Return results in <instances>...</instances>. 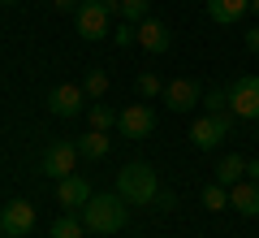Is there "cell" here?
Masks as SVG:
<instances>
[{"instance_id":"9","label":"cell","mask_w":259,"mask_h":238,"mask_svg":"<svg viewBox=\"0 0 259 238\" xmlns=\"http://www.w3.org/2000/svg\"><path fill=\"white\" fill-rule=\"evenodd\" d=\"M117 130L125 139H147L151 130H156V113H151V104L147 100H143V104H125L121 117H117Z\"/></svg>"},{"instance_id":"6","label":"cell","mask_w":259,"mask_h":238,"mask_svg":"<svg viewBox=\"0 0 259 238\" xmlns=\"http://www.w3.org/2000/svg\"><path fill=\"white\" fill-rule=\"evenodd\" d=\"M78 143H69V139H56V143L44 147V160H39V169H44V178H52V182H61V178L78 174Z\"/></svg>"},{"instance_id":"2","label":"cell","mask_w":259,"mask_h":238,"mask_svg":"<svg viewBox=\"0 0 259 238\" xmlns=\"http://www.w3.org/2000/svg\"><path fill=\"white\" fill-rule=\"evenodd\" d=\"M117 195L130 203V208H151L160 195V178L151 165H143V160H130L125 169L117 174Z\"/></svg>"},{"instance_id":"10","label":"cell","mask_w":259,"mask_h":238,"mask_svg":"<svg viewBox=\"0 0 259 238\" xmlns=\"http://www.w3.org/2000/svg\"><path fill=\"white\" fill-rule=\"evenodd\" d=\"M164 104L173 113H190V109L203 104V87L194 78H173V83H164Z\"/></svg>"},{"instance_id":"15","label":"cell","mask_w":259,"mask_h":238,"mask_svg":"<svg viewBox=\"0 0 259 238\" xmlns=\"http://www.w3.org/2000/svg\"><path fill=\"white\" fill-rule=\"evenodd\" d=\"M112 147V139L104 134V130H87L82 139H78V152H82V160H104Z\"/></svg>"},{"instance_id":"21","label":"cell","mask_w":259,"mask_h":238,"mask_svg":"<svg viewBox=\"0 0 259 238\" xmlns=\"http://www.w3.org/2000/svg\"><path fill=\"white\" fill-rule=\"evenodd\" d=\"M121 18L139 26L143 18H151V0H121Z\"/></svg>"},{"instance_id":"14","label":"cell","mask_w":259,"mask_h":238,"mask_svg":"<svg viewBox=\"0 0 259 238\" xmlns=\"http://www.w3.org/2000/svg\"><path fill=\"white\" fill-rule=\"evenodd\" d=\"M229 208H238L242 217H259V182L242 178V182L229 186Z\"/></svg>"},{"instance_id":"20","label":"cell","mask_w":259,"mask_h":238,"mask_svg":"<svg viewBox=\"0 0 259 238\" xmlns=\"http://www.w3.org/2000/svg\"><path fill=\"white\" fill-rule=\"evenodd\" d=\"M82 91H87V100H104V95H108V74L104 70H91L82 78Z\"/></svg>"},{"instance_id":"12","label":"cell","mask_w":259,"mask_h":238,"mask_svg":"<svg viewBox=\"0 0 259 238\" xmlns=\"http://www.w3.org/2000/svg\"><path fill=\"white\" fill-rule=\"evenodd\" d=\"M87 199H91V182H87V178L69 174V178H61V182H56V203H61L65 212H82Z\"/></svg>"},{"instance_id":"7","label":"cell","mask_w":259,"mask_h":238,"mask_svg":"<svg viewBox=\"0 0 259 238\" xmlns=\"http://www.w3.org/2000/svg\"><path fill=\"white\" fill-rule=\"evenodd\" d=\"M91 104H87V91L82 83H56L52 91H48V113L52 117H78V113H87Z\"/></svg>"},{"instance_id":"22","label":"cell","mask_w":259,"mask_h":238,"mask_svg":"<svg viewBox=\"0 0 259 238\" xmlns=\"http://www.w3.org/2000/svg\"><path fill=\"white\" fill-rule=\"evenodd\" d=\"M134 87H139V95H143V100H156V95H164V78H156V74H139V83H134Z\"/></svg>"},{"instance_id":"18","label":"cell","mask_w":259,"mask_h":238,"mask_svg":"<svg viewBox=\"0 0 259 238\" xmlns=\"http://www.w3.org/2000/svg\"><path fill=\"white\" fill-rule=\"evenodd\" d=\"M199 199H203L207 212H225V208H229V186H225V182H207Z\"/></svg>"},{"instance_id":"1","label":"cell","mask_w":259,"mask_h":238,"mask_svg":"<svg viewBox=\"0 0 259 238\" xmlns=\"http://www.w3.org/2000/svg\"><path fill=\"white\" fill-rule=\"evenodd\" d=\"M78 217H82L87 234L108 238V234H117V229H125V221H130V203L121 199V195H91V199H87V208L78 212Z\"/></svg>"},{"instance_id":"28","label":"cell","mask_w":259,"mask_h":238,"mask_svg":"<svg viewBox=\"0 0 259 238\" xmlns=\"http://www.w3.org/2000/svg\"><path fill=\"white\" fill-rule=\"evenodd\" d=\"M246 178H250V182H259V160H246Z\"/></svg>"},{"instance_id":"23","label":"cell","mask_w":259,"mask_h":238,"mask_svg":"<svg viewBox=\"0 0 259 238\" xmlns=\"http://www.w3.org/2000/svg\"><path fill=\"white\" fill-rule=\"evenodd\" d=\"M112 39H117V48H130V44H139V26L121 18L117 26H112Z\"/></svg>"},{"instance_id":"26","label":"cell","mask_w":259,"mask_h":238,"mask_svg":"<svg viewBox=\"0 0 259 238\" xmlns=\"http://www.w3.org/2000/svg\"><path fill=\"white\" fill-rule=\"evenodd\" d=\"M246 48L259 56V26H250V30H246Z\"/></svg>"},{"instance_id":"13","label":"cell","mask_w":259,"mask_h":238,"mask_svg":"<svg viewBox=\"0 0 259 238\" xmlns=\"http://www.w3.org/2000/svg\"><path fill=\"white\" fill-rule=\"evenodd\" d=\"M250 13V0H207V18L216 26H238Z\"/></svg>"},{"instance_id":"31","label":"cell","mask_w":259,"mask_h":238,"mask_svg":"<svg viewBox=\"0 0 259 238\" xmlns=\"http://www.w3.org/2000/svg\"><path fill=\"white\" fill-rule=\"evenodd\" d=\"M0 238H9V234H0Z\"/></svg>"},{"instance_id":"29","label":"cell","mask_w":259,"mask_h":238,"mask_svg":"<svg viewBox=\"0 0 259 238\" xmlns=\"http://www.w3.org/2000/svg\"><path fill=\"white\" fill-rule=\"evenodd\" d=\"M250 13H255V18H259V0H250Z\"/></svg>"},{"instance_id":"16","label":"cell","mask_w":259,"mask_h":238,"mask_svg":"<svg viewBox=\"0 0 259 238\" xmlns=\"http://www.w3.org/2000/svg\"><path fill=\"white\" fill-rule=\"evenodd\" d=\"M48 238H87V225L78 212H61L52 221V229H48Z\"/></svg>"},{"instance_id":"30","label":"cell","mask_w":259,"mask_h":238,"mask_svg":"<svg viewBox=\"0 0 259 238\" xmlns=\"http://www.w3.org/2000/svg\"><path fill=\"white\" fill-rule=\"evenodd\" d=\"M0 5H18V0H0Z\"/></svg>"},{"instance_id":"11","label":"cell","mask_w":259,"mask_h":238,"mask_svg":"<svg viewBox=\"0 0 259 238\" xmlns=\"http://www.w3.org/2000/svg\"><path fill=\"white\" fill-rule=\"evenodd\" d=\"M139 48L151 52V56H164L168 48H173V30H168L160 18H143L139 22Z\"/></svg>"},{"instance_id":"8","label":"cell","mask_w":259,"mask_h":238,"mask_svg":"<svg viewBox=\"0 0 259 238\" xmlns=\"http://www.w3.org/2000/svg\"><path fill=\"white\" fill-rule=\"evenodd\" d=\"M35 203L30 199H13L9 208L0 212V234H9V238H26V234H35Z\"/></svg>"},{"instance_id":"27","label":"cell","mask_w":259,"mask_h":238,"mask_svg":"<svg viewBox=\"0 0 259 238\" xmlns=\"http://www.w3.org/2000/svg\"><path fill=\"white\" fill-rule=\"evenodd\" d=\"M52 5H56L61 13H78V5H82V0H52Z\"/></svg>"},{"instance_id":"25","label":"cell","mask_w":259,"mask_h":238,"mask_svg":"<svg viewBox=\"0 0 259 238\" xmlns=\"http://www.w3.org/2000/svg\"><path fill=\"white\" fill-rule=\"evenodd\" d=\"M173 203H177V199H173V191H160V195H156V208H160V212H168Z\"/></svg>"},{"instance_id":"17","label":"cell","mask_w":259,"mask_h":238,"mask_svg":"<svg viewBox=\"0 0 259 238\" xmlns=\"http://www.w3.org/2000/svg\"><path fill=\"white\" fill-rule=\"evenodd\" d=\"M246 178V160L242 156H221V165H216V182H225V186H233V182H242Z\"/></svg>"},{"instance_id":"24","label":"cell","mask_w":259,"mask_h":238,"mask_svg":"<svg viewBox=\"0 0 259 238\" xmlns=\"http://www.w3.org/2000/svg\"><path fill=\"white\" fill-rule=\"evenodd\" d=\"M203 109H207V113L229 109V87H212V91H203Z\"/></svg>"},{"instance_id":"19","label":"cell","mask_w":259,"mask_h":238,"mask_svg":"<svg viewBox=\"0 0 259 238\" xmlns=\"http://www.w3.org/2000/svg\"><path fill=\"white\" fill-rule=\"evenodd\" d=\"M117 117H121V113H112L108 104H100V100H95L91 109H87V121H91V130H104V134H108L112 126H117Z\"/></svg>"},{"instance_id":"3","label":"cell","mask_w":259,"mask_h":238,"mask_svg":"<svg viewBox=\"0 0 259 238\" xmlns=\"http://www.w3.org/2000/svg\"><path fill=\"white\" fill-rule=\"evenodd\" d=\"M229 130H233V113H229V109L203 113V117L190 121V143L199 147V152H216V147L229 139Z\"/></svg>"},{"instance_id":"5","label":"cell","mask_w":259,"mask_h":238,"mask_svg":"<svg viewBox=\"0 0 259 238\" xmlns=\"http://www.w3.org/2000/svg\"><path fill=\"white\" fill-rule=\"evenodd\" d=\"M229 113L238 121H259V74H242L229 83Z\"/></svg>"},{"instance_id":"4","label":"cell","mask_w":259,"mask_h":238,"mask_svg":"<svg viewBox=\"0 0 259 238\" xmlns=\"http://www.w3.org/2000/svg\"><path fill=\"white\" fill-rule=\"evenodd\" d=\"M112 18H117V13L108 9V0H82V5H78V13H74L78 35H82L87 44H95V39L112 35Z\"/></svg>"}]
</instances>
